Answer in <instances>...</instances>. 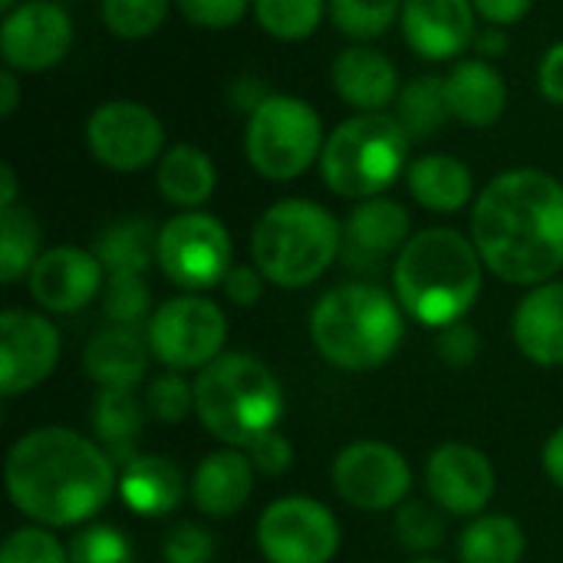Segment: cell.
Wrapping results in <instances>:
<instances>
[{"label": "cell", "instance_id": "obj_1", "mask_svg": "<svg viewBox=\"0 0 563 563\" xmlns=\"http://www.w3.org/2000/svg\"><path fill=\"white\" fill-rule=\"evenodd\" d=\"M472 241L485 267L515 287H538L563 271V178L508 168L475 198Z\"/></svg>", "mask_w": 563, "mask_h": 563}, {"label": "cell", "instance_id": "obj_2", "mask_svg": "<svg viewBox=\"0 0 563 563\" xmlns=\"http://www.w3.org/2000/svg\"><path fill=\"white\" fill-rule=\"evenodd\" d=\"M3 482L13 508L33 525L76 528L119 492V465L96 439L66 426H43L10 445Z\"/></svg>", "mask_w": 563, "mask_h": 563}, {"label": "cell", "instance_id": "obj_3", "mask_svg": "<svg viewBox=\"0 0 563 563\" xmlns=\"http://www.w3.org/2000/svg\"><path fill=\"white\" fill-rule=\"evenodd\" d=\"M485 261L455 228H426L409 238L393 264L399 307L422 327L442 330L468 317L485 284Z\"/></svg>", "mask_w": 563, "mask_h": 563}, {"label": "cell", "instance_id": "obj_4", "mask_svg": "<svg viewBox=\"0 0 563 563\" xmlns=\"http://www.w3.org/2000/svg\"><path fill=\"white\" fill-rule=\"evenodd\" d=\"M402 313L399 300L376 284H340L313 303L310 340L330 366L366 373L393 360L399 350L406 336Z\"/></svg>", "mask_w": 563, "mask_h": 563}, {"label": "cell", "instance_id": "obj_5", "mask_svg": "<svg viewBox=\"0 0 563 563\" xmlns=\"http://www.w3.org/2000/svg\"><path fill=\"white\" fill-rule=\"evenodd\" d=\"M195 416L228 449H247L284 416L277 373L251 353H221L195 376Z\"/></svg>", "mask_w": 563, "mask_h": 563}, {"label": "cell", "instance_id": "obj_6", "mask_svg": "<svg viewBox=\"0 0 563 563\" xmlns=\"http://www.w3.org/2000/svg\"><path fill=\"white\" fill-rule=\"evenodd\" d=\"M343 254V224L310 198L274 201L251 231V261L267 284L300 290L317 284Z\"/></svg>", "mask_w": 563, "mask_h": 563}, {"label": "cell", "instance_id": "obj_7", "mask_svg": "<svg viewBox=\"0 0 563 563\" xmlns=\"http://www.w3.org/2000/svg\"><path fill=\"white\" fill-rule=\"evenodd\" d=\"M412 139L393 112H356L323 142V185L346 201L386 195L409 168Z\"/></svg>", "mask_w": 563, "mask_h": 563}, {"label": "cell", "instance_id": "obj_8", "mask_svg": "<svg viewBox=\"0 0 563 563\" xmlns=\"http://www.w3.org/2000/svg\"><path fill=\"white\" fill-rule=\"evenodd\" d=\"M323 119L320 112L290 92H271L244 129V155L251 168L267 181H294L313 168L323 155Z\"/></svg>", "mask_w": 563, "mask_h": 563}, {"label": "cell", "instance_id": "obj_9", "mask_svg": "<svg viewBox=\"0 0 563 563\" xmlns=\"http://www.w3.org/2000/svg\"><path fill=\"white\" fill-rule=\"evenodd\" d=\"M234 267V241L221 218L178 211L158 231V271L185 294L221 287Z\"/></svg>", "mask_w": 563, "mask_h": 563}, {"label": "cell", "instance_id": "obj_10", "mask_svg": "<svg viewBox=\"0 0 563 563\" xmlns=\"http://www.w3.org/2000/svg\"><path fill=\"white\" fill-rule=\"evenodd\" d=\"M152 356L175 373H201L214 363L228 340L224 310L205 294H178L158 303L145 323Z\"/></svg>", "mask_w": 563, "mask_h": 563}, {"label": "cell", "instance_id": "obj_11", "mask_svg": "<svg viewBox=\"0 0 563 563\" xmlns=\"http://www.w3.org/2000/svg\"><path fill=\"white\" fill-rule=\"evenodd\" d=\"M89 155L119 175L158 165L165 155V125L155 109L135 99H109L86 119Z\"/></svg>", "mask_w": 563, "mask_h": 563}, {"label": "cell", "instance_id": "obj_12", "mask_svg": "<svg viewBox=\"0 0 563 563\" xmlns=\"http://www.w3.org/2000/svg\"><path fill=\"white\" fill-rule=\"evenodd\" d=\"M340 538L336 515L303 495L277 498L257 518V551L267 563H330Z\"/></svg>", "mask_w": 563, "mask_h": 563}, {"label": "cell", "instance_id": "obj_13", "mask_svg": "<svg viewBox=\"0 0 563 563\" xmlns=\"http://www.w3.org/2000/svg\"><path fill=\"white\" fill-rule=\"evenodd\" d=\"M330 482L340 501L356 511L399 508L412 488V468L406 455L386 442H353L330 468Z\"/></svg>", "mask_w": 563, "mask_h": 563}, {"label": "cell", "instance_id": "obj_14", "mask_svg": "<svg viewBox=\"0 0 563 563\" xmlns=\"http://www.w3.org/2000/svg\"><path fill=\"white\" fill-rule=\"evenodd\" d=\"M73 49V20L53 0H20L0 20V56L16 73H46Z\"/></svg>", "mask_w": 563, "mask_h": 563}, {"label": "cell", "instance_id": "obj_15", "mask_svg": "<svg viewBox=\"0 0 563 563\" xmlns=\"http://www.w3.org/2000/svg\"><path fill=\"white\" fill-rule=\"evenodd\" d=\"M59 363V330L33 310L0 313V393L23 396L36 389Z\"/></svg>", "mask_w": 563, "mask_h": 563}, {"label": "cell", "instance_id": "obj_16", "mask_svg": "<svg viewBox=\"0 0 563 563\" xmlns=\"http://www.w3.org/2000/svg\"><path fill=\"white\" fill-rule=\"evenodd\" d=\"M495 468L488 455L465 442L439 445L426 462L429 498L455 518H478L495 498Z\"/></svg>", "mask_w": 563, "mask_h": 563}, {"label": "cell", "instance_id": "obj_17", "mask_svg": "<svg viewBox=\"0 0 563 563\" xmlns=\"http://www.w3.org/2000/svg\"><path fill=\"white\" fill-rule=\"evenodd\" d=\"M106 267L86 247L59 244L40 254L26 284L40 310L46 313H76L89 307L106 290Z\"/></svg>", "mask_w": 563, "mask_h": 563}, {"label": "cell", "instance_id": "obj_18", "mask_svg": "<svg viewBox=\"0 0 563 563\" xmlns=\"http://www.w3.org/2000/svg\"><path fill=\"white\" fill-rule=\"evenodd\" d=\"M475 16L478 10L472 0H402L399 26L416 56L429 63H449L462 59L465 49L475 46Z\"/></svg>", "mask_w": 563, "mask_h": 563}, {"label": "cell", "instance_id": "obj_19", "mask_svg": "<svg viewBox=\"0 0 563 563\" xmlns=\"http://www.w3.org/2000/svg\"><path fill=\"white\" fill-rule=\"evenodd\" d=\"M412 238V218L396 198H366L343 221V261L356 271H376Z\"/></svg>", "mask_w": 563, "mask_h": 563}, {"label": "cell", "instance_id": "obj_20", "mask_svg": "<svg viewBox=\"0 0 563 563\" xmlns=\"http://www.w3.org/2000/svg\"><path fill=\"white\" fill-rule=\"evenodd\" d=\"M333 92L356 112H389L399 99V66L369 43L340 49L330 63Z\"/></svg>", "mask_w": 563, "mask_h": 563}, {"label": "cell", "instance_id": "obj_21", "mask_svg": "<svg viewBox=\"0 0 563 563\" xmlns=\"http://www.w3.org/2000/svg\"><path fill=\"white\" fill-rule=\"evenodd\" d=\"M445 96L452 119L468 129H492L508 109L505 76L492 59L482 56L455 59V66L445 73Z\"/></svg>", "mask_w": 563, "mask_h": 563}, {"label": "cell", "instance_id": "obj_22", "mask_svg": "<svg viewBox=\"0 0 563 563\" xmlns=\"http://www.w3.org/2000/svg\"><path fill=\"white\" fill-rule=\"evenodd\" d=\"M145 327H102L82 350V369L99 389H135L148 373Z\"/></svg>", "mask_w": 563, "mask_h": 563}, {"label": "cell", "instance_id": "obj_23", "mask_svg": "<svg viewBox=\"0 0 563 563\" xmlns=\"http://www.w3.org/2000/svg\"><path fill=\"white\" fill-rule=\"evenodd\" d=\"M254 475L257 472H254L247 452L224 445V449H218L198 462L188 492H191L195 508L205 518L221 521V518L238 515L247 505V498L254 492Z\"/></svg>", "mask_w": 563, "mask_h": 563}, {"label": "cell", "instance_id": "obj_24", "mask_svg": "<svg viewBox=\"0 0 563 563\" xmlns=\"http://www.w3.org/2000/svg\"><path fill=\"white\" fill-rule=\"evenodd\" d=\"M511 333L525 360L563 366V280L531 287L511 317Z\"/></svg>", "mask_w": 563, "mask_h": 563}, {"label": "cell", "instance_id": "obj_25", "mask_svg": "<svg viewBox=\"0 0 563 563\" xmlns=\"http://www.w3.org/2000/svg\"><path fill=\"white\" fill-rule=\"evenodd\" d=\"M406 188L416 205L432 214H455L475 201V175L472 168L449 152H429L409 162Z\"/></svg>", "mask_w": 563, "mask_h": 563}, {"label": "cell", "instance_id": "obj_26", "mask_svg": "<svg viewBox=\"0 0 563 563\" xmlns=\"http://www.w3.org/2000/svg\"><path fill=\"white\" fill-rule=\"evenodd\" d=\"M119 498L139 518H165L185 498V475L165 455H135L119 468Z\"/></svg>", "mask_w": 563, "mask_h": 563}, {"label": "cell", "instance_id": "obj_27", "mask_svg": "<svg viewBox=\"0 0 563 563\" xmlns=\"http://www.w3.org/2000/svg\"><path fill=\"white\" fill-rule=\"evenodd\" d=\"M155 188L172 208L201 211L218 188V165L201 145L178 142V145L165 148V155L158 158Z\"/></svg>", "mask_w": 563, "mask_h": 563}, {"label": "cell", "instance_id": "obj_28", "mask_svg": "<svg viewBox=\"0 0 563 563\" xmlns=\"http://www.w3.org/2000/svg\"><path fill=\"white\" fill-rule=\"evenodd\" d=\"M145 399L135 396V389H99L92 399V432L96 442L112 455V462L122 468L129 459H135V445L145 429Z\"/></svg>", "mask_w": 563, "mask_h": 563}, {"label": "cell", "instance_id": "obj_29", "mask_svg": "<svg viewBox=\"0 0 563 563\" xmlns=\"http://www.w3.org/2000/svg\"><path fill=\"white\" fill-rule=\"evenodd\" d=\"M158 231L148 218H122L99 231L92 254L106 274H145L158 264Z\"/></svg>", "mask_w": 563, "mask_h": 563}, {"label": "cell", "instance_id": "obj_30", "mask_svg": "<svg viewBox=\"0 0 563 563\" xmlns=\"http://www.w3.org/2000/svg\"><path fill=\"white\" fill-rule=\"evenodd\" d=\"M393 115L399 119V125L406 129V135L412 142L435 139L439 129L445 125V119H452L449 96H445V76L429 73V76H416V79L402 82Z\"/></svg>", "mask_w": 563, "mask_h": 563}, {"label": "cell", "instance_id": "obj_31", "mask_svg": "<svg viewBox=\"0 0 563 563\" xmlns=\"http://www.w3.org/2000/svg\"><path fill=\"white\" fill-rule=\"evenodd\" d=\"M528 538L511 515H478L459 538L462 563H521Z\"/></svg>", "mask_w": 563, "mask_h": 563}, {"label": "cell", "instance_id": "obj_32", "mask_svg": "<svg viewBox=\"0 0 563 563\" xmlns=\"http://www.w3.org/2000/svg\"><path fill=\"white\" fill-rule=\"evenodd\" d=\"M40 221L30 208L13 205L0 211V280L10 287L20 277H30L40 261Z\"/></svg>", "mask_w": 563, "mask_h": 563}, {"label": "cell", "instance_id": "obj_33", "mask_svg": "<svg viewBox=\"0 0 563 563\" xmlns=\"http://www.w3.org/2000/svg\"><path fill=\"white\" fill-rule=\"evenodd\" d=\"M251 13L267 36L297 43L320 30L327 16V0H254Z\"/></svg>", "mask_w": 563, "mask_h": 563}, {"label": "cell", "instance_id": "obj_34", "mask_svg": "<svg viewBox=\"0 0 563 563\" xmlns=\"http://www.w3.org/2000/svg\"><path fill=\"white\" fill-rule=\"evenodd\" d=\"M327 16L343 36L369 43L393 30L402 16V0H327Z\"/></svg>", "mask_w": 563, "mask_h": 563}, {"label": "cell", "instance_id": "obj_35", "mask_svg": "<svg viewBox=\"0 0 563 563\" xmlns=\"http://www.w3.org/2000/svg\"><path fill=\"white\" fill-rule=\"evenodd\" d=\"M175 0H99L106 30L119 40H145L162 30Z\"/></svg>", "mask_w": 563, "mask_h": 563}, {"label": "cell", "instance_id": "obj_36", "mask_svg": "<svg viewBox=\"0 0 563 563\" xmlns=\"http://www.w3.org/2000/svg\"><path fill=\"white\" fill-rule=\"evenodd\" d=\"M102 313L115 327L148 323L155 310H152V290L145 284V274H109L102 290Z\"/></svg>", "mask_w": 563, "mask_h": 563}, {"label": "cell", "instance_id": "obj_37", "mask_svg": "<svg viewBox=\"0 0 563 563\" xmlns=\"http://www.w3.org/2000/svg\"><path fill=\"white\" fill-rule=\"evenodd\" d=\"M396 538L412 554H429L445 538V518L435 501H402L396 508Z\"/></svg>", "mask_w": 563, "mask_h": 563}, {"label": "cell", "instance_id": "obj_38", "mask_svg": "<svg viewBox=\"0 0 563 563\" xmlns=\"http://www.w3.org/2000/svg\"><path fill=\"white\" fill-rule=\"evenodd\" d=\"M145 412L162 426L185 422L195 412V383H188L185 373L165 369L145 386Z\"/></svg>", "mask_w": 563, "mask_h": 563}, {"label": "cell", "instance_id": "obj_39", "mask_svg": "<svg viewBox=\"0 0 563 563\" xmlns=\"http://www.w3.org/2000/svg\"><path fill=\"white\" fill-rule=\"evenodd\" d=\"M69 563H135V548L125 531L112 525H89L69 541Z\"/></svg>", "mask_w": 563, "mask_h": 563}, {"label": "cell", "instance_id": "obj_40", "mask_svg": "<svg viewBox=\"0 0 563 563\" xmlns=\"http://www.w3.org/2000/svg\"><path fill=\"white\" fill-rule=\"evenodd\" d=\"M0 563H69V548H63L49 528L26 525L3 541Z\"/></svg>", "mask_w": 563, "mask_h": 563}, {"label": "cell", "instance_id": "obj_41", "mask_svg": "<svg viewBox=\"0 0 563 563\" xmlns=\"http://www.w3.org/2000/svg\"><path fill=\"white\" fill-rule=\"evenodd\" d=\"M214 538L195 521H178L162 544V563H214Z\"/></svg>", "mask_w": 563, "mask_h": 563}, {"label": "cell", "instance_id": "obj_42", "mask_svg": "<svg viewBox=\"0 0 563 563\" xmlns=\"http://www.w3.org/2000/svg\"><path fill=\"white\" fill-rule=\"evenodd\" d=\"M175 7L198 30H231L254 7V0H175Z\"/></svg>", "mask_w": 563, "mask_h": 563}, {"label": "cell", "instance_id": "obj_43", "mask_svg": "<svg viewBox=\"0 0 563 563\" xmlns=\"http://www.w3.org/2000/svg\"><path fill=\"white\" fill-rule=\"evenodd\" d=\"M435 353H439L442 363H449V366H455V369H465V366H472V363L478 360V353H482V336H478V330H475L472 323L459 320V323H452V327L435 330Z\"/></svg>", "mask_w": 563, "mask_h": 563}, {"label": "cell", "instance_id": "obj_44", "mask_svg": "<svg viewBox=\"0 0 563 563\" xmlns=\"http://www.w3.org/2000/svg\"><path fill=\"white\" fill-rule=\"evenodd\" d=\"M244 452H247L254 472L257 475H267V478H277V475L290 472V465H294V445L277 429L267 432V435H261L257 442H251Z\"/></svg>", "mask_w": 563, "mask_h": 563}, {"label": "cell", "instance_id": "obj_45", "mask_svg": "<svg viewBox=\"0 0 563 563\" xmlns=\"http://www.w3.org/2000/svg\"><path fill=\"white\" fill-rule=\"evenodd\" d=\"M267 277L257 271V264H234L231 274L224 277L221 290L234 307H254L264 297Z\"/></svg>", "mask_w": 563, "mask_h": 563}, {"label": "cell", "instance_id": "obj_46", "mask_svg": "<svg viewBox=\"0 0 563 563\" xmlns=\"http://www.w3.org/2000/svg\"><path fill=\"white\" fill-rule=\"evenodd\" d=\"M538 89L551 106L563 109V40L551 43L538 66Z\"/></svg>", "mask_w": 563, "mask_h": 563}, {"label": "cell", "instance_id": "obj_47", "mask_svg": "<svg viewBox=\"0 0 563 563\" xmlns=\"http://www.w3.org/2000/svg\"><path fill=\"white\" fill-rule=\"evenodd\" d=\"M472 3H475L478 16L492 26H515L534 7V0H472Z\"/></svg>", "mask_w": 563, "mask_h": 563}, {"label": "cell", "instance_id": "obj_48", "mask_svg": "<svg viewBox=\"0 0 563 563\" xmlns=\"http://www.w3.org/2000/svg\"><path fill=\"white\" fill-rule=\"evenodd\" d=\"M267 96H271V89H267L257 76H238V79L228 86V102H231V109H234V112H244V115H251Z\"/></svg>", "mask_w": 563, "mask_h": 563}, {"label": "cell", "instance_id": "obj_49", "mask_svg": "<svg viewBox=\"0 0 563 563\" xmlns=\"http://www.w3.org/2000/svg\"><path fill=\"white\" fill-rule=\"evenodd\" d=\"M541 468L544 475L558 485L563 492V426L544 442V452H541Z\"/></svg>", "mask_w": 563, "mask_h": 563}, {"label": "cell", "instance_id": "obj_50", "mask_svg": "<svg viewBox=\"0 0 563 563\" xmlns=\"http://www.w3.org/2000/svg\"><path fill=\"white\" fill-rule=\"evenodd\" d=\"M475 49H478V56L482 59H495V56H505L508 53V33H505V26H485V30H478V36H475Z\"/></svg>", "mask_w": 563, "mask_h": 563}, {"label": "cell", "instance_id": "obj_51", "mask_svg": "<svg viewBox=\"0 0 563 563\" xmlns=\"http://www.w3.org/2000/svg\"><path fill=\"white\" fill-rule=\"evenodd\" d=\"M20 106V76L16 69H0V119H10Z\"/></svg>", "mask_w": 563, "mask_h": 563}, {"label": "cell", "instance_id": "obj_52", "mask_svg": "<svg viewBox=\"0 0 563 563\" xmlns=\"http://www.w3.org/2000/svg\"><path fill=\"white\" fill-rule=\"evenodd\" d=\"M16 205V172L13 165H0V211L3 208H13Z\"/></svg>", "mask_w": 563, "mask_h": 563}, {"label": "cell", "instance_id": "obj_53", "mask_svg": "<svg viewBox=\"0 0 563 563\" xmlns=\"http://www.w3.org/2000/svg\"><path fill=\"white\" fill-rule=\"evenodd\" d=\"M16 3H20V0H0V10H3V13H7V10H13V7H16Z\"/></svg>", "mask_w": 563, "mask_h": 563}, {"label": "cell", "instance_id": "obj_54", "mask_svg": "<svg viewBox=\"0 0 563 563\" xmlns=\"http://www.w3.org/2000/svg\"><path fill=\"white\" fill-rule=\"evenodd\" d=\"M409 563H442V561H435V558H416V561H409Z\"/></svg>", "mask_w": 563, "mask_h": 563}]
</instances>
